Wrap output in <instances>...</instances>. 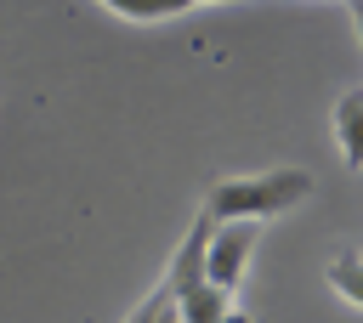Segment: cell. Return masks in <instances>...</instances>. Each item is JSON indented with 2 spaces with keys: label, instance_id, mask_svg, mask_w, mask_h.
I'll use <instances>...</instances> for the list:
<instances>
[{
  "label": "cell",
  "instance_id": "52a82bcc",
  "mask_svg": "<svg viewBox=\"0 0 363 323\" xmlns=\"http://www.w3.org/2000/svg\"><path fill=\"white\" fill-rule=\"evenodd\" d=\"M352 23H357V40H363V0H352Z\"/></svg>",
  "mask_w": 363,
  "mask_h": 323
},
{
  "label": "cell",
  "instance_id": "ba28073f",
  "mask_svg": "<svg viewBox=\"0 0 363 323\" xmlns=\"http://www.w3.org/2000/svg\"><path fill=\"white\" fill-rule=\"evenodd\" d=\"M182 6H204V0H182Z\"/></svg>",
  "mask_w": 363,
  "mask_h": 323
},
{
  "label": "cell",
  "instance_id": "8992f818",
  "mask_svg": "<svg viewBox=\"0 0 363 323\" xmlns=\"http://www.w3.org/2000/svg\"><path fill=\"white\" fill-rule=\"evenodd\" d=\"M102 6H113L119 17H136V23H153V17H176V11H187L182 0H102Z\"/></svg>",
  "mask_w": 363,
  "mask_h": 323
},
{
  "label": "cell",
  "instance_id": "5b68a950",
  "mask_svg": "<svg viewBox=\"0 0 363 323\" xmlns=\"http://www.w3.org/2000/svg\"><path fill=\"white\" fill-rule=\"evenodd\" d=\"M329 283H335V295L363 306V255H335L329 261Z\"/></svg>",
  "mask_w": 363,
  "mask_h": 323
},
{
  "label": "cell",
  "instance_id": "3957f363",
  "mask_svg": "<svg viewBox=\"0 0 363 323\" xmlns=\"http://www.w3.org/2000/svg\"><path fill=\"white\" fill-rule=\"evenodd\" d=\"M335 142L352 170H363V91H346L335 102Z\"/></svg>",
  "mask_w": 363,
  "mask_h": 323
},
{
  "label": "cell",
  "instance_id": "277c9868",
  "mask_svg": "<svg viewBox=\"0 0 363 323\" xmlns=\"http://www.w3.org/2000/svg\"><path fill=\"white\" fill-rule=\"evenodd\" d=\"M176 317L182 323H227V295L210 283H193L187 295H176Z\"/></svg>",
  "mask_w": 363,
  "mask_h": 323
},
{
  "label": "cell",
  "instance_id": "6da1fadb",
  "mask_svg": "<svg viewBox=\"0 0 363 323\" xmlns=\"http://www.w3.org/2000/svg\"><path fill=\"white\" fill-rule=\"evenodd\" d=\"M312 198V176L284 164V170H261V176H227L204 193V210L210 221H272L295 204Z\"/></svg>",
  "mask_w": 363,
  "mask_h": 323
},
{
  "label": "cell",
  "instance_id": "7a4b0ae2",
  "mask_svg": "<svg viewBox=\"0 0 363 323\" xmlns=\"http://www.w3.org/2000/svg\"><path fill=\"white\" fill-rule=\"evenodd\" d=\"M261 244V221H210L204 232V283L233 295L244 283V266Z\"/></svg>",
  "mask_w": 363,
  "mask_h": 323
}]
</instances>
